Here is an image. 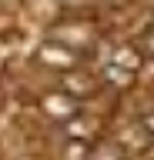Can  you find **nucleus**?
Returning a JSON list of instances; mask_svg holds the SVG:
<instances>
[{
    "instance_id": "20e7f679",
    "label": "nucleus",
    "mask_w": 154,
    "mask_h": 160,
    "mask_svg": "<svg viewBox=\"0 0 154 160\" xmlns=\"http://www.w3.org/2000/svg\"><path fill=\"white\" fill-rule=\"evenodd\" d=\"M141 127H144V130H147V133L154 137V113H147V117H144V123H141Z\"/></svg>"
},
{
    "instance_id": "f257e3e1",
    "label": "nucleus",
    "mask_w": 154,
    "mask_h": 160,
    "mask_svg": "<svg viewBox=\"0 0 154 160\" xmlns=\"http://www.w3.org/2000/svg\"><path fill=\"white\" fill-rule=\"evenodd\" d=\"M44 113L67 123V120L77 117V100L71 93H50V97H44Z\"/></svg>"
},
{
    "instance_id": "39448f33",
    "label": "nucleus",
    "mask_w": 154,
    "mask_h": 160,
    "mask_svg": "<svg viewBox=\"0 0 154 160\" xmlns=\"http://www.w3.org/2000/svg\"><path fill=\"white\" fill-rule=\"evenodd\" d=\"M147 47H151V50H154V33H151V40H147Z\"/></svg>"
},
{
    "instance_id": "7ed1b4c3",
    "label": "nucleus",
    "mask_w": 154,
    "mask_h": 160,
    "mask_svg": "<svg viewBox=\"0 0 154 160\" xmlns=\"http://www.w3.org/2000/svg\"><path fill=\"white\" fill-rule=\"evenodd\" d=\"M94 83L91 77H81V73H71V77L64 80V93H71V97H77V93H91Z\"/></svg>"
},
{
    "instance_id": "f03ea898",
    "label": "nucleus",
    "mask_w": 154,
    "mask_h": 160,
    "mask_svg": "<svg viewBox=\"0 0 154 160\" xmlns=\"http://www.w3.org/2000/svg\"><path fill=\"white\" fill-rule=\"evenodd\" d=\"M40 60L44 63H50V67H74V50L67 43H44L40 47Z\"/></svg>"
}]
</instances>
